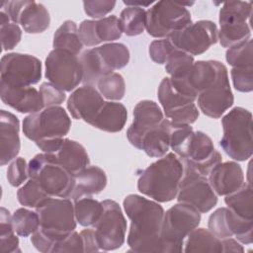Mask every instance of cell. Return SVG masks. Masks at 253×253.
Instances as JSON below:
<instances>
[{
    "instance_id": "cell-9",
    "label": "cell",
    "mask_w": 253,
    "mask_h": 253,
    "mask_svg": "<svg viewBox=\"0 0 253 253\" xmlns=\"http://www.w3.org/2000/svg\"><path fill=\"white\" fill-rule=\"evenodd\" d=\"M192 23L190 11L181 2L158 1L146 11V31L158 39H168Z\"/></svg>"
},
{
    "instance_id": "cell-51",
    "label": "cell",
    "mask_w": 253,
    "mask_h": 253,
    "mask_svg": "<svg viewBox=\"0 0 253 253\" xmlns=\"http://www.w3.org/2000/svg\"><path fill=\"white\" fill-rule=\"evenodd\" d=\"M80 234L83 240L84 252H96L100 250L93 228L83 229Z\"/></svg>"
},
{
    "instance_id": "cell-17",
    "label": "cell",
    "mask_w": 253,
    "mask_h": 253,
    "mask_svg": "<svg viewBox=\"0 0 253 253\" xmlns=\"http://www.w3.org/2000/svg\"><path fill=\"white\" fill-rule=\"evenodd\" d=\"M208 227L219 239L234 237L243 244L253 241L252 220L238 216L228 208L215 210L209 217Z\"/></svg>"
},
{
    "instance_id": "cell-34",
    "label": "cell",
    "mask_w": 253,
    "mask_h": 253,
    "mask_svg": "<svg viewBox=\"0 0 253 253\" xmlns=\"http://www.w3.org/2000/svg\"><path fill=\"white\" fill-rule=\"evenodd\" d=\"M120 23L126 36H138L146 29V11L141 7L127 6L121 12Z\"/></svg>"
},
{
    "instance_id": "cell-4",
    "label": "cell",
    "mask_w": 253,
    "mask_h": 253,
    "mask_svg": "<svg viewBox=\"0 0 253 253\" xmlns=\"http://www.w3.org/2000/svg\"><path fill=\"white\" fill-rule=\"evenodd\" d=\"M222 150L232 159L245 161L252 156V114L242 107H234L221 119Z\"/></svg>"
},
{
    "instance_id": "cell-39",
    "label": "cell",
    "mask_w": 253,
    "mask_h": 253,
    "mask_svg": "<svg viewBox=\"0 0 253 253\" xmlns=\"http://www.w3.org/2000/svg\"><path fill=\"white\" fill-rule=\"evenodd\" d=\"M50 196L44 192L36 180L31 178L17 192L18 202L27 208L37 209Z\"/></svg>"
},
{
    "instance_id": "cell-29",
    "label": "cell",
    "mask_w": 253,
    "mask_h": 253,
    "mask_svg": "<svg viewBox=\"0 0 253 253\" xmlns=\"http://www.w3.org/2000/svg\"><path fill=\"white\" fill-rule=\"evenodd\" d=\"M184 252H222L221 239L206 228H195L184 242Z\"/></svg>"
},
{
    "instance_id": "cell-53",
    "label": "cell",
    "mask_w": 253,
    "mask_h": 253,
    "mask_svg": "<svg viewBox=\"0 0 253 253\" xmlns=\"http://www.w3.org/2000/svg\"><path fill=\"white\" fill-rule=\"evenodd\" d=\"M124 3L126 5V6H134V7H141V8H144V7H147L149 5L152 4V2H139V1H124Z\"/></svg>"
},
{
    "instance_id": "cell-2",
    "label": "cell",
    "mask_w": 253,
    "mask_h": 253,
    "mask_svg": "<svg viewBox=\"0 0 253 253\" xmlns=\"http://www.w3.org/2000/svg\"><path fill=\"white\" fill-rule=\"evenodd\" d=\"M36 211L40 227L31 235V242L40 252L53 253L57 243L76 228L74 204L70 199L50 197Z\"/></svg>"
},
{
    "instance_id": "cell-22",
    "label": "cell",
    "mask_w": 253,
    "mask_h": 253,
    "mask_svg": "<svg viewBox=\"0 0 253 253\" xmlns=\"http://www.w3.org/2000/svg\"><path fill=\"white\" fill-rule=\"evenodd\" d=\"M0 97L4 104L22 114H34L44 108L40 92L32 86L19 87L0 83Z\"/></svg>"
},
{
    "instance_id": "cell-48",
    "label": "cell",
    "mask_w": 253,
    "mask_h": 253,
    "mask_svg": "<svg viewBox=\"0 0 253 253\" xmlns=\"http://www.w3.org/2000/svg\"><path fill=\"white\" fill-rule=\"evenodd\" d=\"M114 0H91L83 1V7L85 13L93 19L105 18L116 6Z\"/></svg>"
},
{
    "instance_id": "cell-3",
    "label": "cell",
    "mask_w": 253,
    "mask_h": 253,
    "mask_svg": "<svg viewBox=\"0 0 253 253\" xmlns=\"http://www.w3.org/2000/svg\"><path fill=\"white\" fill-rule=\"evenodd\" d=\"M183 172L182 160L174 152H169L140 173L137 189L155 202H170L178 194Z\"/></svg>"
},
{
    "instance_id": "cell-33",
    "label": "cell",
    "mask_w": 253,
    "mask_h": 253,
    "mask_svg": "<svg viewBox=\"0 0 253 253\" xmlns=\"http://www.w3.org/2000/svg\"><path fill=\"white\" fill-rule=\"evenodd\" d=\"M224 202L228 209H230L238 216L245 219H252V187L250 182L244 183L237 191L225 196Z\"/></svg>"
},
{
    "instance_id": "cell-30",
    "label": "cell",
    "mask_w": 253,
    "mask_h": 253,
    "mask_svg": "<svg viewBox=\"0 0 253 253\" xmlns=\"http://www.w3.org/2000/svg\"><path fill=\"white\" fill-rule=\"evenodd\" d=\"M106 69L112 73L126 67L129 61V50L121 42L104 43L96 47Z\"/></svg>"
},
{
    "instance_id": "cell-6",
    "label": "cell",
    "mask_w": 253,
    "mask_h": 253,
    "mask_svg": "<svg viewBox=\"0 0 253 253\" xmlns=\"http://www.w3.org/2000/svg\"><path fill=\"white\" fill-rule=\"evenodd\" d=\"M29 178L36 180L44 192L53 198L70 199L74 176L56 162L49 153L35 155L28 164Z\"/></svg>"
},
{
    "instance_id": "cell-50",
    "label": "cell",
    "mask_w": 253,
    "mask_h": 253,
    "mask_svg": "<svg viewBox=\"0 0 253 253\" xmlns=\"http://www.w3.org/2000/svg\"><path fill=\"white\" fill-rule=\"evenodd\" d=\"M59 252H84L81 234L75 230L70 232L65 238L57 243L53 253Z\"/></svg>"
},
{
    "instance_id": "cell-44",
    "label": "cell",
    "mask_w": 253,
    "mask_h": 253,
    "mask_svg": "<svg viewBox=\"0 0 253 253\" xmlns=\"http://www.w3.org/2000/svg\"><path fill=\"white\" fill-rule=\"evenodd\" d=\"M29 178L28 164L23 157H16L7 169V179L11 186L19 187Z\"/></svg>"
},
{
    "instance_id": "cell-47",
    "label": "cell",
    "mask_w": 253,
    "mask_h": 253,
    "mask_svg": "<svg viewBox=\"0 0 253 253\" xmlns=\"http://www.w3.org/2000/svg\"><path fill=\"white\" fill-rule=\"evenodd\" d=\"M230 74L237 91L248 93L253 90V68H232Z\"/></svg>"
},
{
    "instance_id": "cell-13",
    "label": "cell",
    "mask_w": 253,
    "mask_h": 253,
    "mask_svg": "<svg viewBox=\"0 0 253 253\" xmlns=\"http://www.w3.org/2000/svg\"><path fill=\"white\" fill-rule=\"evenodd\" d=\"M42 62L31 54L11 52L1 58L0 83L9 86L27 87L40 82Z\"/></svg>"
},
{
    "instance_id": "cell-52",
    "label": "cell",
    "mask_w": 253,
    "mask_h": 253,
    "mask_svg": "<svg viewBox=\"0 0 253 253\" xmlns=\"http://www.w3.org/2000/svg\"><path fill=\"white\" fill-rule=\"evenodd\" d=\"M222 252H244L243 246L233 237L221 239Z\"/></svg>"
},
{
    "instance_id": "cell-15",
    "label": "cell",
    "mask_w": 253,
    "mask_h": 253,
    "mask_svg": "<svg viewBox=\"0 0 253 253\" xmlns=\"http://www.w3.org/2000/svg\"><path fill=\"white\" fill-rule=\"evenodd\" d=\"M158 100L169 121L176 125H192L199 118L194 99L177 92L169 77H164L158 87Z\"/></svg>"
},
{
    "instance_id": "cell-5",
    "label": "cell",
    "mask_w": 253,
    "mask_h": 253,
    "mask_svg": "<svg viewBox=\"0 0 253 253\" xmlns=\"http://www.w3.org/2000/svg\"><path fill=\"white\" fill-rule=\"evenodd\" d=\"M201 212L191 205L177 203L164 211L160 243L161 252H182L187 236L199 226Z\"/></svg>"
},
{
    "instance_id": "cell-8",
    "label": "cell",
    "mask_w": 253,
    "mask_h": 253,
    "mask_svg": "<svg viewBox=\"0 0 253 253\" xmlns=\"http://www.w3.org/2000/svg\"><path fill=\"white\" fill-rule=\"evenodd\" d=\"M252 3L244 1L224 2L219 10L218 40L223 47H231L251 37L249 20Z\"/></svg>"
},
{
    "instance_id": "cell-35",
    "label": "cell",
    "mask_w": 253,
    "mask_h": 253,
    "mask_svg": "<svg viewBox=\"0 0 253 253\" xmlns=\"http://www.w3.org/2000/svg\"><path fill=\"white\" fill-rule=\"evenodd\" d=\"M102 202L91 197H84L74 201V213L76 221L85 227L92 226L103 212Z\"/></svg>"
},
{
    "instance_id": "cell-40",
    "label": "cell",
    "mask_w": 253,
    "mask_h": 253,
    "mask_svg": "<svg viewBox=\"0 0 253 253\" xmlns=\"http://www.w3.org/2000/svg\"><path fill=\"white\" fill-rule=\"evenodd\" d=\"M0 237H1V249L4 253H14L20 251L19 238L14 230L12 223V215L5 208H1L0 211Z\"/></svg>"
},
{
    "instance_id": "cell-7",
    "label": "cell",
    "mask_w": 253,
    "mask_h": 253,
    "mask_svg": "<svg viewBox=\"0 0 253 253\" xmlns=\"http://www.w3.org/2000/svg\"><path fill=\"white\" fill-rule=\"evenodd\" d=\"M70 127V117L60 106L43 108L40 112L30 114L23 121L25 136L35 142L64 137L69 132Z\"/></svg>"
},
{
    "instance_id": "cell-46",
    "label": "cell",
    "mask_w": 253,
    "mask_h": 253,
    "mask_svg": "<svg viewBox=\"0 0 253 253\" xmlns=\"http://www.w3.org/2000/svg\"><path fill=\"white\" fill-rule=\"evenodd\" d=\"M39 92L41 94L44 108L59 106L66 99L64 91L55 87L50 82L42 83Z\"/></svg>"
},
{
    "instance_id": "cell-43",
    "label": "cell",
    "mask_w": 253,
    "mask_h": 253,
    "mask_svg": "<svg viewBox=\"0 0 253 253\" xmlns=\"http://www.w3.org/2000/svg\"><path fill=\"white\" fill-rule=\"evenodd\" d=\"M176 49L175 45L169 39H160L151 42L148 53L152 61L157 64H165L170 54Z\"/></svg>"
},
{
    "instance_id": "cell-23",
    "label": "cell",
    "mask_w": 253,
    "mask_h": 253,
    "mask_svg": "<svg viewBox=\"0 0 253 253\" xmlns=\"http://www.w3.org/2000/svg\"><path fill=\"white\" fill-rule=\"evenodd\" d=\"M208 180L217 196H227L245 183L243 170L235 161L218 163L208 175Z\"/></svg>"
},
{
    "instance_id": "cell-14",
    "label": "cell",
    "mask_w": 253,
    "mask_h": 253,
    "mask_svg": "<svg viewBox=\"0 0 253 253\" xmlns=\"http://www.w3.org/2000/svg\"><path fill=\"white\" fill-rule=\"evenodd\" d=\"M176 48L190 55H200L206 52L218 40L216 25L209 20H200L168 38Z\"/></svg>"
},
{
    "instance_id": "cell-38",
    "label": "cell",
    "mask_w": 253,
    "mask_h": 253,
    "mask_svg": "<svg viewBox=\"0 0 253 253\" xmlns=\"http://www.w3.org/2000/svg\"><path fill=\"white\" fill-rule=\"evenodd\" d=\"M194 62L195 60L192 55L176 48L165 63V70L170 75V79H183L190 72Z\"/></svg>"
},
{
    "instance_id": "cell-28",
    "label": "cell",
    "mask_w": 253,
    "mask_h": 253,
    "mask_svg": "<svg viewBox=\"0 0 253 253\" xmlns=\"http://www.w3.org/2000/svg\"><path fill=\"white\" fill-rule=\"evenodd\" d=\"M126 108L119 102H105L90 126L107 132L121 131L126 122Z\"/></svg>"
},
{
    "instance_id": "cell-21",
    "label": "cell",
    "mask_w": 253,
    "mask_h": 253,
    "mask_svg": "<svg viewBox=\"0 0 253 253\" xmlns=\"http://www.w3.org/2000/svg\"><path fill=\"white\" fill-rule=\"evenodd\" d=\"M164 120L161 108L150 100L138 102L133 109V121L126 130V137L136 147L140 137L151 128L159 126Z\"/></svg>"
},
{
    "instance_id": "cell-10",
    "label": "cell",
    "mask_w": 253,
    "mask_h": 253,
    "mask_svg": "<svg viewBox=\"0 0 253 253\" xmlns=\"http://www.w3.org/2000/svg\"><path fill=\"white\" fill-rule=\"evenodd\" d=\"M102 205L103 212L92 227L100 250H116L125 243L126 220L117 202L105 200Z\"/></svg>"
},
{
    "instance_id": "cell-41",
    "label": "cell",
    "mask_w": 253,
    "mask_h": 253,
    "mask_svg": "<svg viewBox=\"0 0 253 253\" xmlns=\"http://www.w3.org/2000/svg\"><path fill=\"white\" fill-rule=\"evenodd\" d=\"M252 40L243 41L226 50V61L232 68H253Z\"/></svg>"
},
{
    "instance_id": "cell-24",
    "label": "cell",
    "mask_w": 253,
    "mask_h": 253,
    "mask_svg": "<svg viewBox=\"0 0 253 253\" xmlns=\"http://www.w3.org/2000/svg\"><path fill=\"white\" fill-rule=\"evenodd\" d=\"M19 131H20V122L18 118L14 114L6 110H1L0 164L2 166L14 160L20 151L21 142H20Z\"/></svg>"
},
{
    "instance_id": "cell-18",
    "label": "cell",
    "mask_w": 253,
    "mask_h": 253,
    "mask_svg": "<svg viewBox=\"0 0 253 253\" xmlns=\"http://www.w3.org/2000/svg\"><path fill=\"white\" fill-rule=\"evenodd\" d=\"M180 159L206 177L214 166L222 162L221 154L214 149L211 138L200 130L194 131L185 154Z\"/></svg>"
},
{
    "instance_id": "cell-19",
    "label": "cell",
    "mask_w": 253,
    "mask_h": 253,
    "mask_svg": "<svg viewBox=\"0 0 253 253\" xmlns=\"http://www.w3.org/2000/svg\"><path fill=\"white\" fill-rule=\"evenodd\" d=\"M196 100L198 101L200 111L204 115L212 119L220 118L234 102L228 74L222 76L214 84L202 91Z\"/></svg>"
},
{
    "instance_id": "cell-12",
    "label": "cell",
    "mask_w": 253,
    "mask_h": 253,
    "mask_svg": "<svg viewBox=\"0 0 253 253\" xmlns=\"http://www.w3.org/2000/svg\"><path fill=\"white\" fill-rule=\"evenodd\" d=\"M183 165L184 172L176 196L177 201L191 205L201 213L210 211L217 204V195L211 187L208 177L187 164Z\"/></svg>"
},
{
    "instance_id": "cell-49",
    "label": "cell",
    "mask_w": 253,
    "mask_h": 253,
    "mask_svg": "<svg viewBox=\"0 0 253 253\" xmlns=\"http://www.w3.org/2000/svg\"><path fill=\"white\" fill-rule=\"evenodd\" d=\"M81 42L86 46H95L100 44L96 34V20H84L80 23L78 29Z\"/></svg>"
},
{
    "instance_id": "cell-31",
    "label": "cell",
    "mask_w": 253,
    "mask_h": 253,
    "mask_svg": "<svg viewBox=\"0 0 253 253\" xmlns=\"http://www.w3.org/2000/svg\"><path fill=\"white\" fill-rule=\"evenodd\" d=\"M53 47L67 50L78 55L82 50L83 43L79 38L77 25L74 21L66 20L53 35Z\"/></svg>"
},
{
    "instance_id": "cell-27",
    "label": "cell",
    "mask_w": 253,
    "mask_h": 253,
    "mask_svg": "<svg viewBox=\"0 0 253 253\" xmlns=\"http://www.w3.org/2000/svg\"><path fill=\"white\" fill-rule=\"evenodd\" d=\"M105 171L98 166H88L74 176V189L70 200L76 201L102 192L107 186Z\"/></svg>"
},
{
    "instance_id": "cell-45",
    "label": "cell",
    "mask_w": 253,
    "mask_h": 253,
    "mask_svg": "<svg viewBox=\"0 0 253 253\" xmlns=\"http://www.w3.org/2000/svg\"><path fill=\"white\" fill-rule=\"evenodd\" d=\"M1 44L3 50L13 49L22 39V30L15 23H7L0 25Z\"/></svg>"
},
{
    "instance_id": "cell-37",
    "label": "cell",
    "mask_w": 253,
    "mask_h": 253,
    "mask_svg": "<svg viewBox=\"0 0 253 253\" xmlns=\"http://www.w3.org/2000/svg\"><path fill=\"white\" fill-rule=\"evenodd\" d=\"M96 85L102 97L110 101H120L126 94L125 79L117 72L103 76L98 80Z\"/></svg>"
},
{
    "instance_id": "cell-36",
    "label": "cell",
    "mask_w": 253,
    "mask_h": 253,
    "mask_svg": "<svg viewBox=\"0 0 253 253\" xmlns=\"http://www.w3.org/2000/svg\"><path fill=\"white\" fill-rule=\"evenodd\" d=\"M12 223L17 235L28 237L39 229L40 217L37 211H33L26 208H20L12 214Z\"/></svg>"
},
{
    "instance_id": "cell-11",
    "label": "cell",
    "mask_w": 253,
    "mask_h": 253,
    "mask_svg": "<svg viewBox=\"0 0 253 253\" xmlns=\"http://www.w3.org/2000/svg\"><path fill=\"white\" fill-rule=\"evenodd\" d=\"M45 77L52 85L64 92H71L83 78L77 55L59 48H53L45 58Z\"/></svg>"
},
{
    "instance_id": "cell-32",
    "label": "cell",
    "mask_w": 253,
    "mask_h": 253,
    "mask_svg": "<svg viewBox=\"0 0 253 253\" xmlns=\"http://www.w3.org/2000/svg\"><path fill=\"white\" fill-rule=\"evenodd\" d=\"M80 64L82 68V82L87 85H95L100 78L110 74L106 69L100 54L96 47L85 50L80 58Z\"/></svg>"
},
{
    "instance_id": "cell-1",
    "label": "cell",
    "mask_w": 253,
    "mask_h": 253,
    "mask_svg": "<svg viewBox=\"0 0 253 253\" xmlns=\"http://www.w3.org/2000/svg\"><path fill=\"white\" fill-rule=\"evenodd\" d=\"M130 220L127 245L132 252H161L160 232L164 209L158 202L130 194L123 203Z\"/></svg>"
},
{
    "instance_id": "cell-16",
    "label": "cell",
    "mask_w": 253,
    "mask_h": 253,
    "mask_svg": "<svg viewBox=\"0 0 253 253\" xmlns=\"http://www.w3.org/2000/svg\"><path fill=\"white\" fill-rule=\"evenodd\" d=\"M1 11L6 13L12 23L20 24L28 34H41L50 24V16L42 3L36 1H5Z\"/></svg>"
},
{
    "instance_id": "cell-42",
    "label": "cell",
    "mask_w": 253,
    "mask_h": 253,
    "mask_svg": "<svg viewBox=\"0 0 253 253\" xmlns=\"http://www.w3.org/2000/svg\"><path fill=\"white\" fill-rule=\"evenodd\" d=\"M96 34L100 42H113L122 37L120 19L116 15H111L96 21Z\"/></svg>"
},
{
    "instance_id": "cell-25",
    "label": "cell",
    "mask_w": 253,
    "mask_h": 253,
    "mask_svg": "<svg viewBox=\"0 0 253 253\" xmlns=\"http://www.w3.org/2000/svg\"><path fill=\"white\" fill-rule=\"evenodd\" d=\"M49 154H51L56 162L72 176L77 175L88 167L90 163L89 155L85 147L79 142L69 138H63L58 149L54 153Z\"/></svg>"
},
{
    "instance_id": "cell-20",
    "label": "cell",
    "mask_w": 253,
    "mask_h": 253,
    "mask_svg": "<svg viewBox=\"0 0 253 253\" xmlns=\"http://www.w3.org/2000/svg\"><path fill=\"white\" fill-rule=\"evenodd\" d=\"M105 101L93 85H83L75 89L67 100V109L75 120H83L91 124Z\"/></svg>"
},
{
    "instance_id": "cell-26",
    "label": "cell",
    "mask_w": 253,
    "mask_h": 253,
    "mask_svg": "<svg viewBox=\"0 0 253 253\" xmlns=\"http://www.w3.org/2000/svg\"><path fill=\"white\" fill-rule=\"evenodd\" d=\"M170 133L171 122L168 119H164L159 126L146 131L140 137L136 148L144 151L149 157L160 158L168 153Z\"/></svg>"
}]
</instances>
